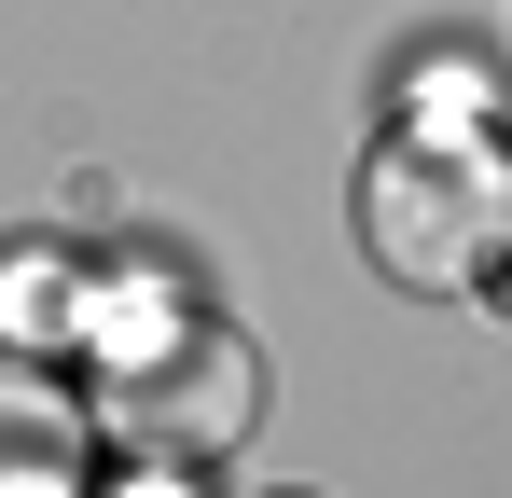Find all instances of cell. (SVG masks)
I'll list each match as a JSON object with an SVG mask.
<instances>
[{"label": "cell", "mask_w": 512, "mask_h": 498, "mask_svg": "<svg viewBox=\"0 0 512 498\" xmlns=\"http://www.w3.org/2000/svg\"><path fill=\"white\" fill-rule=\"evenodd\" d=\"M360 249L402 277V291H485L512 249V166L499 139H388V153L360 166Z\"/></svg>", "instance_id": "obj_2"}, {"label": "cell", "mask_w": 512, "mask_h": 498, "mask_svg": "<svg viewBox=\"0 0 512 498\" xmlns=\"http://www.w3.org/2000/svg\"><path fill=\"white\" fill-rule=\"evenodd\" d=\"M70 319H84L70 263H56V249H14V263H0V332H70Z\"/></svg>", "instance_id": "obj_4"}, {"label": "cell", "mask_w": 512, "mask_h": 498, "mask_svg": "<svg viewBox=\"0 0 512 498\" xmlns=\"http://www.w3.org/2000/svg\"><path fill=\"white\" fill-rule=\"evenodd\" d=\"M0 498H84V402L42 360H0Z\"/></svg>", "instance_id": "obj_3"}, {"label": "cell", "mask_w": 512, "mask_h": 498, "mask_svg": "<svg viewBox=\"0 0 512 498\" xmlns=\"http://www.w3.org/2000/svg\"><path fill=\"white\" fill-rule=\"evenodd\" d=\"M263 415V346L194 305H153V319L111 332V374H97V429L139 457V471H194L222 457L236 429Z\"/></svg>", "instance_id": "obj_1"}]
</instances>
